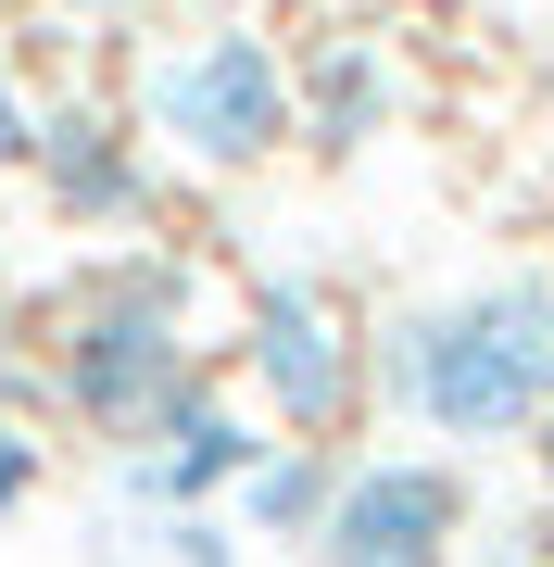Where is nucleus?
I'll return each instance as SVG.
<instances>
[{
	"mask_svg": "<svg viewBox=\"0 0 554 567\" xmlns=\"http://www.w3.org/2000/svg\"><path fill=\"white\" fill-rule=\"evenodd\" d=\"M530 442H542V466H554V404H542V429H530Z\"/></svg>",
	"mask_w": 554,
	"mask_h": 567,
	"instance_id": "2eb2a0df",
	"label": "nucleus"
},
{
	"mask_svg": "<svg viewBox=\"0 0 554 567\" xmlns=\"http://www.w3.org/2000/svg\"><path fill=\"white\" fill-rule=\"evenodd\" d=\"M25 492H39V442H25V429H13V404H0V517H13Z\"/></svg>",
	"mask_w": 554,
	"mask_h": 567,
	"instance_id": "9b49d317",
	"label": "nucleus"
},
{
	"mask_svg": "<svg viewBox=\"0 0 554 567\" xmlns=\"http://www.w3.org/2000/svg\"><path fill=\"white\" fill-rule=\"evenodd\" d=\"M25 164H39V189H51L63 227H139L151 215V152H139V126L102 114V102H39Z\"/></svg>",
	"mask_w": 554,
	"mask_h": 567,
	"instance_id": "423d86ee",
	"label": "nucleus"
},
{
	"mask_svg": "<svg viewBox=\"0 0 554 567\" xmlns=\"http://www.w3.org/2000/svg\"><path fill=\"white\" fill-rule=\"evenodd\" d=\"M328 492H341V454H328V442H278V454L240 466V517L265 529V543H315Z\"/></svg>",
	"mask_w": 554,
	"mask_h": 567,
	"instance_id": "1a4fd4ad",
	"label": "nucleus"
},
{
	"mask_svg": "<svg viewBox=\"0 0 554 567\" xmlns=\"http://www.w3.org/2000/svg\"><path fill=\"white\" fill-rule=\"evenodd\" d=\"M252 454H265V442L240 429V404H215V391L189 379L177 404L126 442V480H139V505H215V492H240Z\"/></svg>",
	"mask_w": 554,
	"mask_h": 567,
	"instance_id": "0eeeda50",
	"label": "nucleus"
},
{
	"mask_svg": "<svg viewBox=\"0 0 554 567\" xmlns=\"http://www.w3.org/2000/svg\"><path fill=\"white\" fill-rule=\"evenodd\" d=\"M492 567H554V543H530V529H516V543H504Z\"/></svg>",
	"mask_w": 554,
	"mask_h": 567,
	"instance_id": "ddd939ff",
	"label": "nucleus"
},
{
	"mask_svg": "<svg viewBox=\"0 0 554 567\" xmlns=\"http://www.w3.org/2000/svg\"><path fill=\"white\" fill-rule=\"evenodd\" d=\"M139 114H151L165 152L215 164V177H252V164L290 152V63H278L265 25H202V39L151 51Z\"/></svg>",
	"mask_w": 554,
	"mask_h": 567,
	"instance_id": "7ed1b4c3",
	"label": "nucleus"
},
{
	"mask_svg": "<svg viewBox=\"0 0 554 567\" xmlns=\"http://www.w3.org/2000/svg\"><path fill=\"white\" fill-rule=\"evenodd\" d=\"M25 140H39V102H25V76H13V39H0V164H25Z\"/></svg>",
	"mask_w": 554,
	"mask_h": 567,
	"instance_id": "9d476101",
	"label": "nucleus"
},
{
	"mask_svg": "<svg viewBox=\"0 0 554 567\" xmlns=\"http://www.w3.org/2000/svg\"><path fill=\"white\" fill-rule=\"evenodd\" d=\"M240 379L265 391V416L290 442H328V429H353V404H366V341L341 328V303L315 278H265L240 303Z\"/></svg>",
	"mask_w": 554,
	"mask_h": 567,
	"instance_id": "20e7f679",
	"label": "nucleus"
},
{
	"mask_svg": "<svg viewBox=\"0 0 554 567\" xmlns=\"http://www.w3.org/2000/svg\"><path fill=\"white\" fill-rule=\"evenodd\" d=\"M303 555L315 567H453L467 555V480L441 454H366V466H341Z\"/></svg>",
	"mask_w": 554,
	"mask_h": 567,
	"instance_id": "39448f33",
	"label": "nucleus"
},
{
	"mask_svg": "<svg viewBox=\"0 0 554 567\" xmlns=\"http://www.w3.org/2000/svg\"><path fill=\"white\" fill-rule=\"evenodd\" d=\"M189 379H202V365H189V278L177 265H102V278L76 290V316L51 328V391L102 429V442H139Z\"/></svg>",
	"mask_w": 554,
	"mask_h": 567,
	"instance_id": "f03ea898",
	"label": "nucleus"
},
{
	"mask_svg": "<svg viewBox=\"0 0 554 567\" xmlns=\"http://www.w3.org/2000/svg\"><path fill=\"white\" fill-rule=\"evenodd\" d=\"M177 567H227V529H202V517H189V529H177Z\"/></svg>",
	"mask_w": 554,
	"mask_h": 567,
	"instance_id": "f8f14e48",
	"label": "nucleus"
},
{
	"mask_svg": "<svg viewBox=\"0 0 554 567\" xmlns=\"http://www.w3.org/2000/svg\"><path fill=\"white\" fill-rule=\"evenodd\" d=\"M378 126H390V63H378V39H328L315 63H290V140L366 152Z\"/></svg>",
	"mask_w": 554,
	"mask_h": 567,
	"instance_id": "6e6552de",
	"label": "nucleus"
},
{
	"mask_svg": "<svg viewBox=\"0 0 554 567\" xmlns=\"http://www.w3.org/2000/svg\"><path fill=\"white\" fill-rule=\"evenodd\" d=\"M390 391L441 442H530L554 404V278H479L390 328Z\"/></svg>",
	"mask_w": 554,
	"mask_h": 567,
	"instance_id": "f257e3e1",
	"label": "nucleus"
},
{
	"mask_svg": "<svg viewBox=\"0 0 554 567\" xmlns=\"http://www.w3.org/2000/svg\"><path fill=\"white\" fill-rule=\"evenodd\" d=\"M63 13H139V0H63Z\"/></svg>",
	"mask_w": 554,
	"mask_h": 567,
	"instance_id": "4468645a",
	"label": "nucleus"
}]
</instances>
